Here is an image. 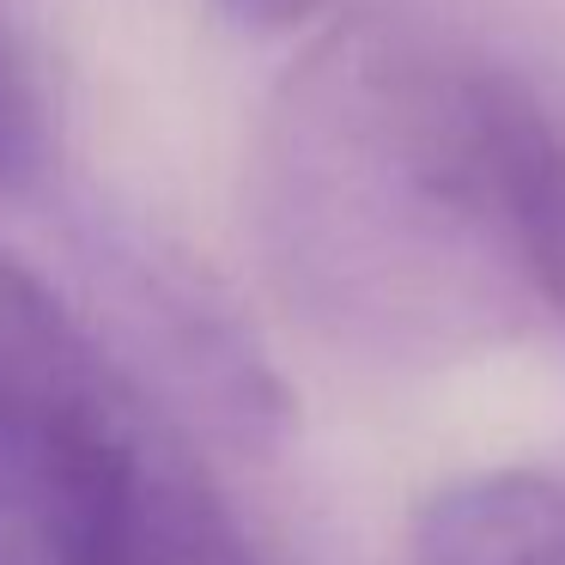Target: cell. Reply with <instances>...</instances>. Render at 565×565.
I'll list each match as a JSON object with an SVG mask.
<instances>
[{
  "mask_svg": "<svg viewBox=\"0 0 565 565\" xmlns=\"http://www.w3.org/2000/svg\"><path fill=\"white\" fill-rule=\"evenodd\" d=\"M511 67L390 19L317 38L249 140V244L322 347L438 371L535 341Z\"/></svg>",
  "mask_w": 565,
  "mask_h": 565,
  "instance_id": "1",
  "label": "cell"
},
{
  "mask_svg": "<svg viewBox=\"0 0 565 565\" xmlns=\"http://www.w3.org/2000/svg\"><path fill=\"white\" fill-rule=\"evenodd\" d=\"M171 414L50 298L0 341V565H147Z\"/></svg>",
  "mask_w": 565,
  "mask_h": 565,
  "instance_id": "2",
  "label": "cell"
},
{
  "mask_svg": "<svg viewBox=\"0 0 565 565\" xmlns=\"http://www.w3.org/2000/svg\"><path fill=\"white\" fill-rule=\"evenodd\" d=\"M407 565H565V475L475 468L414 504Z\"/></svg>",
  "mask_w": 565,
  "mask_h": 565,
  "instance_id": "3",
  "label": "cell"
},
{
  "mask_svg": "<svg viewBox=\"0 0 565 565\" xmlns=\"http://www.w3.org/2000/svg\"><path fill=\"white\" fill-rule=\"evenodd\" d=\"M147 565H268L244 516L177 431L147 487Z\"/></svg>",
  "mask_w": 565,
  "mask_h": 565,
  "instance_id": "4",
  "label": "cell"
},
{
  "mask_svg": "<svg viewBox=\"0 0 565 565\" xmlns=\"http://www.w3.org/2000/svg\"><path fill=\"white\" fill-rule=\"evenodd\" d=\"M516 195H523V244H529V274H535L541 334L565 341V116L541 92L523 110Z\"/></svg>",
  "mask_w": 565,
  "mask_h": 565,
  "instance_id": "5",
  "label": "cell"
},
{
  "mask_svg": "<svg viewBox=\"0 0 565 565\" xmlns=\"http://www.w3.org/2000/svg\"><path fill=\"white\" fill-rule=\"evenodd\" d=\"M38 152H43L38 104H31L25 74H19L13 50L0 38V195H13V189L38 171Z\"/></svg>",
  "mask_w": 565,
  "mask_h": 565,
  "instance_id": "6",
  "label": "cell"
},
{
  "mask_svg": "<svg viewBox=\"0 0 565 565\" xmlns=\"http://www.w3.org/2000/svg\"><path fill=\"white\" fill-rule=\"evenodd\" d=\"M213 13L244 38H298L329 13V0H213Z\"/></svg>",
  "mask_w": 565,
  "mask_h": 565,
  "instance_id": "7",
  "label": "cell"
}]
</instances>
